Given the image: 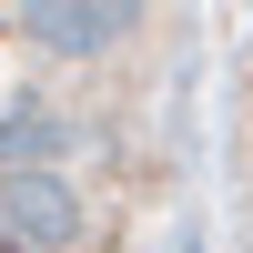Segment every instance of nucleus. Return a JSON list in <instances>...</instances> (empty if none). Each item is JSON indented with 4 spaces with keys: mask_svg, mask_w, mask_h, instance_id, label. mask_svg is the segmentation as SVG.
<instances>
[{
    "mask_svg": "<svg viewBox=\"0 0 253 253\" xmlns=\"http://www.w3.org/2000/svg\"><path fill=\"white\" fill-rule=\"evenodd\" d=\"M132 20H142V0H20V31H31L41 51H61V61L112 51Z\"/></svg>",
    "mask_w": 253,
    "mask_h": 253,
    "instance_id": "nucleus-2",
    "label": "nucleus"
},
{
    "mask_svg": "<svg viewBox=\"0 0 253 253\" xmlns=\"http://www.w3.org/2000/svg\"><path fill=\"white\" fill-rule=\"evenodd\" d=\"M0 233H10V243H31V253H61V243L81 233L71 182H61V172H41V162H10V172H0Z\"/></svg>",
    "mask_w": 253,
    "mask_h": 253,
    "instance_id": "nucleus-1",
    "label": "nucleus"
}]
</instances>
